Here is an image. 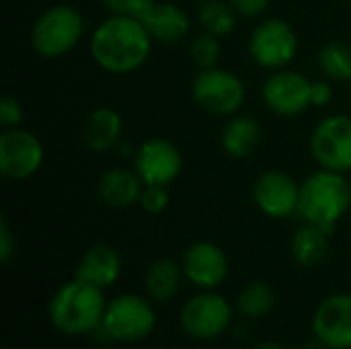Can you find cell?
Listing matches in <instances>:
<instances>
[{"label": "cell", "instance_id": "obj_1", "mask_svg": "<svg viewBox=\"0 0 351 349\" xmlns=\"http://www.w3.org/2000/svg\"><path fill=\"white\" fill-rule=\"evenodd\" d=\"M152 35L146 25L130 14H111L88 39L93 62L109 74H132L142 68L152 51Z\"/></svg>", "mask_w": 351, "mask_h": 349}, {"label": "cell", "instance_id": "obj_2", "mask_svg": "<svg viewBox=\"0 0 351 349\" xmlns=\"http://www.w3.org/2000/svg\"><path fill=\"white\" fill-rule=\"evenodd\" d=\"M107 302L105 290L72 278L49 298L47 317L53 329L64 335H95V331L101 327Z\"/></svg>", "mask_w": 351, "mask_h": 349}, {"label": "cell", "instance_id": "obj_3", "mask_svg": "<svg viewBox=\"0 0 351 349\" xmlns=\"http://www.w3.org/2000/svg\"><path fill=\"white\" fill-rule=\"evenodd\" d=\"M351 210V185L343 173L319 169L300 183L298 216L333 234Z\"/></svg>", "mask_w": 351, "mask_h": 349}, {"label": "cell", "instance_id": "obj_4", "mask_svg": "<svg viewBox=\"0 0 351 349\" xmlns=\"http://www.w3.org/2000/svg\"><path fill=\"white\" fill-rule=\"evenodd\" d=\"M158 323L152 300L142 294H117L107 302L101 327L95 331L107 344H140L146 341Z\"/></svg>", "mask_w": 351, "mask_h": 349}, {"label": "cell", "instance_id": "obj_5", "mask_svg": "<svg viewBox=\"0 0 351 349\" xmlns=\"http://www.w3.org/2000/svg\"><path fill=\"white\" fill-rule=\"evenodd\" d=\"M84 35V16L72 4L45 8L31 29V45L37 56L58 60L70 53Z\"/></svg>", "mask_w": 351, "mask_h": 349}, {"label": "cell", "instance_id": "obj_6", "mask_svg": "<svg viewBox=\"0 0 351 349\" xmlns=\"http://www.w3.org/2000/svg\"><path fill=\"white\" fill-rule=\"evenodd\" d=\"M234 313L237 309L216 290H199L181 306L179 323L191 339L214 341L230 329Z\"/></svg>", "mask_w": 351, "mask_h": 349}, {"label": "cell", "instance_id": "obj_7", "mask_svg": "<svg viewBox=\"0 0 351 349\" xmlns=\"http://www.w3.org/2000/svg\"><path fill=\"white\" fill-rule=\"evenodd\" d=\"M191 99L212 115L232 117L245 105L247 88L234 72L214 66L195 74L191 80Z\"/></svg>", "mask_w": 351, "mask_h": 349}, {"label": "cell", "instance_id": "obj_8", "mask_svg": "<svg viewBox=\"0 0 351 349\" xmlns=\"http://www.w3.org/2000/svg\"><path fill=\"white\" fill-rule=\"evenodd\" d=\"M249 53L253 62L269 72L288 68L298 53L296 29L284 19H263L249 35Z\"/></svg>", "mask_w": 351, "mask_h": 349}, {"label": "cell", "instance_id": "obj_9", "mask_svg": "<svg viewBox=\"0 0 351 349\" xmlns=\"http://www.w3.org/2000/svg\"><path fill=\"white\" fill-rule=\"evenodd\" d=\"M311 152L321 169L351 173V117L335 113L319 121L311 136Z\"/></svg>", "mask_w": 351, "mask_h": 349}, {"label": "cell", "instance_id": "obj_10", "mask_svg": "<svg viewBox=\"0 0 351 349\" xmlns=\"http://www.w3.org/2000/svg\"><path fill=\"white\" fill-rule=\"evenodd\" d=\"M311 91L313 80L308 76L290 68H282L274 70L265 78L261 86V97L271 113L280 117H296L313 107Z\"/></svg>", "mask_w": 351, "mask_h": 349}, {"label": "cell", "instance_id": "obj_11", "mask_svg": "<svg viewBox=\"0 0 351 349\" xmlns=\"http://www.w3.org/2000/svg\"><path fill=\"white\" fill-rule=\"evenodd\" d=\"M45 160L41 140L23 128H10L0 134V173L10 181H27L39 173Z\"/></svg>", "mask_w": 351, "mask_h": 349}, {"label": "cell", "instance_id": "obj_12", "mask_svg": "<svg viewBox=\"0 0 351 349\" xmlns=\"http://www.w3.org/2000/svg\"><path fill=\"white\" fill-rule=\"evenodd\" d=\"M134 171L144 185H171L183 171V154L165 138H148L134 152Z\"/></svg>", "mask_w": 351, "mask_h": 349}, {"label": "cell", "instance_id": "obj_13", "mask_svg": "<svg viewBox=\"0 0 351 349\" xmlns=\"http://www.w3.org/2000/svg\"><path fill=\"white\" fill-rule=\"evenodd\" d=\"M253 202L257 210L274 220L298 214L300 183L284 171H265L253 185Z\"/></svg>", "mask_w": 351, "mask_h": 349}, {"label": "cell", "instance_id": "obj_14", "mask_svg": "<svg viewBox=\"0 0 351 349\" xmlns=\"http://www.w3.org/2000/svg\"><path fill=\"white\" fill-rule=\"evenodd\" d=\"M313 337L327 349H351V294H329L313 313Z\"/></svg>", "mask_w": 351, "mask_h": 349}, {"label": "cell", "instance_id": "obj_15", "mask_svg": "<svg viewBox=\"0 0 351 349\" xmlns=\"http://www.w3.org/2000/svg\"><path fill=\"white\" fill-rule=\"evenodd\" d=\"M181 265L185 280L197 290H218L230 274L226 253L212 241L189 245L181 257Z\"/></svg>", "mask_w": 351, "mask_h": 349}, {"label": "cell", "instance_id": "obj_16", "mask_svg": "<svg viewBox=\"0 0 351 349\" xmlns=\"http://www.w3.org/2000/svg\"><path fill=\"white\" fill-rule=\"evenodd\" d=\"M121 267H123L121 257L111 245L95 243L82 253V257L74 269V278L84 284L107 290L119 280Z\"/></svg>", "mask_w": 351, "mask_h": 349}, {"label": "cell", "instance_id": "obj_17", "mask_svg": "<svg viewBox=\"0 0 351 349\" xmlns=\"http://www.w3.org/2000/svg\"><path fill=\"white\" fill-rule=\"evenodd\" d=\"M263 142V130L251 115L237 113L228 117L222 128L220 144L230 158H249L257 152Z\"/></svg>", "mask_w": 351, "mask_h": 349}, {"label": "cell", "instance_id": "obj_18", "mask_svg": "<svg viewBox=\"0 0 351 349\" xmlns=\"http://www.w3.org/2000/svg\"><path fill=\"white\" fill-rule=\"evenodd\" d=\"M123 134V119L111 107H97L84 121L82 138L84 144L99 154H105L119 146Z\"/></svg>", "mask_w": 351, "mask_h": 349}, {"label": "cell", "instance_id": "obj_19", "mask_svg": "<svg viewBox=\"0 0 351 349\" xmlns=\"http://www.w3.org/2000/svg\"><path fill=\"white\" fill-rule=\"evenodd\" d=\"M99 197L117 210L132 208L140 202L144 183L136 171L130 169H109L99 179Z\"/></svg>", "mask_w": 351, "mask_h": 349}, {"label": "cell", "instance_id": "obj_20", "mask_svg": "<svg viewBox=\"0 0 351 349\" xmlns=\"http://www.w3.org/2000/svg\"><path fill=\"white\" fill-rule=\"evenodd\" d=\"M144 25L158 43H179L191 33L189 14L175 2H156Z\"/></svg>", "mask_w": 351, "mask_h": 349}, {"label": "cell", "instance_id": "obj_21", "mask_svg": "<svg viewBox=\"0 0 351 349\" xmlns=\"http://www.w3.org/2000/svg\"><path fill=\"white\" fill-rule=\"evenodd\" d=\"M183 280V265L173 257H160L144 274V292L152 302H169L179 294Z\"/></svg>", "mask_w": 351, "mask_h": 349}, {"label": "cell", "instance_id": "obj_22", "mask_svg": "<svg viewBox=\"0 0 351 349\" xmlns=\"http://www.w3.org/2000/svg\"><path fill=\"white\" fill-rule=\"evenodd\" d=\"M329 237L331 234L323 228L304 222L290 241L292 259L302 267H313L321 263L329 253Z\"/></svg>", "mask_w": 351, "mask_h": 349}, {"label": "cell", "instance_id": "obj_23", "mask_svg": "<svg viewBox=\"0 0 351 349\" xmlns=\"http://www.w3.org/2000/svg\"><path fill=\"white\" fill-rule=\"evenodd\" d=\"M234 309L243 319H263L276 309V292L267 282H251L239 292Z\"/></svg>", "mask_w": 351, "mask_h": 349}, {"label": "cell", "instance_id": "obj_24", "mask_svg": "<svg viewBox=\"0 0 351 349\" xmlns=\"http://www.w3.org/2000/svg\"><path fill=\"white\" fill-rule=\"evenodd\" d=\"M237 16L239 12L228 0H204L197 10L202 31H208L220 39L237 29Z\"/></svg>", "mask_w": 351, "mask_h": 349}, {"label": "cell", "instance_id": "obj_25", "mask_svg": "<svg viewBox=\"0 0 351 349\" xmlns=\"http://www.w3.org/2000/svg\"><path fill=\"white\" fill-rule=\"evenodd\" d=\"M319 68L325 78L331 82H350L351 80V47L346 43L333 41L321 47Z\"/></svg>", "mask_w": 351, "mask_h": 349}, {"label": "cell", "instance_id": "obj_26", "mask_svg": "<svg viewBox=\"0 0 351 349\" xmlns=\"http://www.w3.org/2000/svg\"><path fill=\"white\" fill-rule=\"evenodd\" d=\"M220 56H222L220 37H216V35H212V33H208V31L197 33V35L191 39V43H189V58H191V62H193L199 70L218 66Z\"/></svg>", "mask_w": 351, "mask_h": 349}, {"label": "cell", "instance_id": "obj_27", "mask_svg": "<svg viewBox=\"0 0 351 349\" xmlns=\"http://www.w3.org/2000/svg\"><path fill=\"white\" fill-rule=\"evenodd\" d=\"M169 202H171V195H169L167 185H144L138 206L144 212H148L152 216H158L169 208Z\"/></svg>", "mask_w": 351, "mask_h": 349}, {"label": "cell", "instance_id": "obj_28", "mask_svg": "<svg viewBox=\"0 0 351 349\" xmlns=\"http://www.w3.org/2000/svg\"><path fill=\"white\" fill-rule=\"evenodd\" d=\"M25 119V109L21 105V101L12 95H4L0 101V123L4 130L10 128H21Z\"/></svg>", "mask_w": 351, "mask_h": 349}, {"label": "cell", "instance_id": "obj_29", "mask_svg": "<svg viewBox=\"0 0 351 349\" xmlns=\"http://www.w3.org/2000/svg\"><path fill=\"white\" fill-rule=\"evenodd\" d=\"M16 251V239L12 234V228L6 220V216L0 218V261L6 265Z\"/></svg>", "mask_w": 351, "mask_h": 349}, {"label": "cell", "instance_id": "obj_30", "mask_svg": "<svg viewBox=\"0 0 351 349\" xmlns=\"http://www.w3.org/2000/svg\"><path fill=\"white\" fill-rule=\"evenodd\" d=\"M333 95H335V91H333V84H331L329 78H323V80H315L313 82V91H311L313 107H319V109L327 107L333 101Z\"/></svg>", "mask_w": 351, "mask_h": 349}, {"label": "cell", "instance_id": "obj_31", "mask_svg": "<svg viewBox=\"0 0 351 349\" xmlns=\"http://www.w3.org/2000/svg\"><path fill=\"white\" fill-rule=\"evenodd\" d=\"M228 2L239 12V16L255 19V16H261L269 8L271 0H228Z\"/></svg>", "mask_w": 351, "mask_h": 349}, {"label": "cell", "instance_id": "obj_32", "mask_svg": "<svg viewBox=\"0 0 351 349\" xmlns=\"http://www.w3.org/2000/svg\"><path fill=\"white\" fill-rule=\"evenodd\" d=\"M134 2H136V0H103L105 8H107L111 14H130Z\"/></svg>", "mask_w": 351, "mask_h": 349}, {"label": "cell", "instance_id": "obj_33", "mask_svg": "<svg viewBox=\"0 0 351 349\" xmlns=\"http://www.w3.org/2000/svg\"><path fill=\"white\" fill-rule=\"evenodd\" d=\"M300 349H327L319 339H311L308 344H304V346H300Z\"/></svg>", "mask_w": 351, "mask_h": 349}, {"label": "cell", "instance_id": "obj_34", "mask_svg": "<svg viewBox=\"0 0 351 349\" xmlns=\"http://www.w3.org/2000/svg\"><path fill=\"white\" fill-rule=\"evenodd\" d=\"M255 349H286L284 346H280V344H276V341H263V344H259Z\"/></svg>", "mask_w": 351, "mask_h": 349}]
</instances>
